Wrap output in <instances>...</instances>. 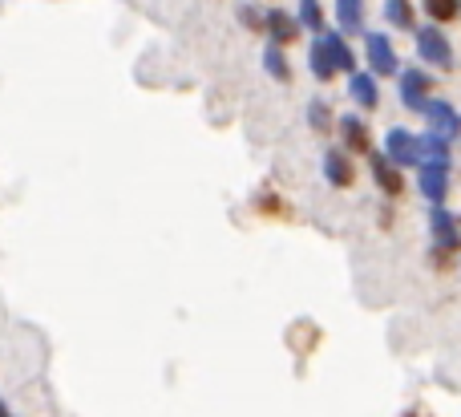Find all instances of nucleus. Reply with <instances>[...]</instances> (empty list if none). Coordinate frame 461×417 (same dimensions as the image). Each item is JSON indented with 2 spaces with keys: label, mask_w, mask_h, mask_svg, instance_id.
I'll return each mask as SVG.
<instances>
[{
  "label": "nucleus",
  "mask_w": 461,
  "mask_h": 417,
  "mask_svg": "<svg viewBox=\"0 0 461 417\" xmlns=\"http://www.w3.org/2000/svg\"><path fill=\"white\" fill-rule=\"evenodd\" d=\"M429 231H433V243H441L446 251H454L461 243V231H457L454 215H449L441 203H433V211H429Z\"/></svg>",
  "instance_id": "39448f33"
},
{
  "label": "nucleus",
  "mask_w": 461,
  "mask_h": 417,
  "mask_svg": "<svg viewBox=\"0 0 461 417\" xmlns=\"http://www.w3.org/2000/svg\"><path fill=\"white\" fill-rule=\"evenodd\" d=\"M0 413H5V405H0Z\"/></svg>",
  "instance_id": "412c9836"
},
{
  "label": "nucleus",
  "mask_w": 461,
  "mask_h": 417,
  "mask_svg": "<svg viewBox=\"0 0 461 417\" xmlns=\"http://www.w3.org/2000/svg\"><path fill=\"white\" fill-rule=\"evenodd\" d=\"M340 130H344V138H348V146H352V150H373V146H368L365 126H360L357 118H344V122H340Z\"/></svg>",
  "instance_id": "dca6fc26"
},
{
  "label": "nucleus",
  "mask_w": 461,
  "mask_h": 417,
  "mask_svg": "<svg viewBox=\"0 0 461 417\" xmlns=\"http://www.w3.org/2000/svg\"><path fill=\"white\" fill-rule=\"evenodd\" d=\"M0 417H8V413H0Z\"/></svg>",
  "instance_id": "4be33fe9"
},
{
  "label": "nucleus",
  "mask_w": 461,
  "mask_h": 417,
  "mask_svg": "<svg viewBox=\"0 0 461 417\" xmlns=\"http://www.w3.org/2000/svg\"><path fill=\"white\" fill-rule=\"evenodd\" d=\"M425 8H429L433 21H454L457 16V0H425Z\"/></svg>",
  "instance_id": "f3484780"
},
{
  "label": "nucleus",
  "mask_w": 461,
  "mask_h": 417,
  "mask_svg": "<svg viewBox=\"0 0 461 417\" xmlns=\"http://www.w3.org/2000/svg\"><path fill=\"white\" fill-rule=\"evenodd\" d=\"M360 13H365V0H336L340 32H360Z\"/></svg>",
  "instance_id": "9b49d317"
},
{
  "label": "nucleus",
  "mask_w": 461,
  "mask_h": 417,
  "mask_svg": "<svg viewBox=\"0 0 461 417\" xmlns=\"http://www.w3.org/2000/svg\"><path fill=\"white\" fill-rule=\"evenodd\" d=\"M263 69H267L276 81H287V77H292V69H287V61H284V49H279V45H271L267 53H263Z\"/></svg>",
  "instance_id": "4468645a"
},
{
  "label": "nucleus",
  "mask_w": 461,
  "mask_h": 417,
  "mask_svg": "<svg viewBox=\"0 0 461 417\" xmlns=\"http://www.w3.org/2000/svg\"><path fill=\"white\" fill-rule=\"evenodd\" d=\"M384 16H389L397 29H409V24H413V8H409V0H384Z\"/></svg>",
  "instance_id": "2eb2a0df"
},
{
  "label": "nucleus",
  "mask_w": 461,
  "mask_h": 417,
  "mask_svg": "<svg viewBox=\"0 0 461 417\" xmlns=\"http://www.w3.org/2000/svg\"><path fill=\"white\" fill-rule=\"evenodd\" d=\"M449 191V167H425L421 170V195L429 203H441Z\"/></svg>",
  "instance_id": "6e6552de"
},
{
  "label": "nucleus",
  "mask_w": 461,
  "mask_h": 417,
  "mask_svg": "<svg viewBox=\"0 0 461 417\" xmlns=\"http://www.w3.org/2000/svg\"><path fill=\"white\" fill-rule=\"evenodd\" d=\"M368 65H373L376 77L397 73V53H393V45H389V37H384V32H373V37H368Z\"/></svg>",
  "instance_id": "423d86ee"
},
{
  "label": "nucleus",
  "mask_w": 461,
  "mask_h": 417,
  "mask_svg": "<svg viewBox=\"0 0 461 417\" xmlns=\"http://www.w3.org/2000/svg\"><path fill=\"white\" fill-rule=\"evenodd\" d=\"M348 94L357 97V105H365V110H373L376 97H381V89H376L373 73H352L348 77Z\"/></svg>",
  "instance_id": "1a4fd4ad"
},
{
  "label": "nucleus",
  "mask_w": 461,
  "mask_h": 417,
  "mask_svg": "<svg viewBox=\"0 0 461 417\" xmlns=\"http://www.w3.org/2000/svg\"><path fill=\"white\" fill-rule=\"evenodd\" d=\"M373 175H376V183H381L389 195H401V186H405V183H401V175H397V167H393L389 159H373Z\"/></svg>",
  "instance_id": "ddd939ff"
},
{
  "label": "nucleus",
  "mask_w": 461,
  "mask_h": 417,
  "mask_svg": "<svg viewBox=\"0 0 461 417\" xmlns=\"http://www.w3.org/2000/svg\"><path fill=\"white\" fill-rule=\"evenodd\" d=\"M425 122H429V134L441 138V142H454L461 134V113L449 102H425Z\"/></svg>",
  "instance_id": "7ed1b4c3"
},
{
  "label": "nucleus",
  "mask_w": 461,
  "mask_h": 417,
  "mask_svg": "<svg viewBox=\"0 0 461 417\" xmlns=\"http://www.w3.org/2000/svg\"><path fill=\"white\" fill-rule=\"evenodd\" d=\"M425 89H429V77H425L421 69H405V73H401V102H405L409 110H421V105H425Z\"/></svg>",
  "instance_id": "0eeeda50"
},
{
  "label": "nucleus",
  "mask_w": 461,
  "mask_h": 417,
  "mask_svg": "<svg viewBox=\"0 0 461 417\" xmlns=\"http://www.w3.org/2000/svg\"><path fill=\"white\" fill-rule=\"evenodd\" d=\"M300 21L308 24V29H320V24H324V16H320V0H300Z\"/></svg>",
  "instance_id": "a211bd4d"
},
{
  "label": "nucleus",
  "mask_w": 461,
  "mask_h": 417,
  "mask_svg": "<svg viewBox=\"0 0 461 417\" xmlns=\"http://www.w3.org/2000/svg\"><path fill=\"white\" fill-rule=\"evenodd\" d=\"M324 175H328V183L332 186H348L352 183V162L340 159V150H332L324 159Z\"/></svg>",
  "instance_id": "9d476101"
},
{
  "label": "nucleus",
  "mask_w": 461,
  "mask_h": 417,
  "mask_svg": "<svg viewBox=\"0 0 461 417\" xmlns=\"http://www.w3.org/2000/svg\"><path fill=\"white\" fill-rule=\"evenodd\" d=\"M417 53H421L429 65H438V69H449V65H454V49H449L446 32H438V24L417 32Z\"/></svg>",
  "instance_id": "20e7f679"
},
{
  "label": "nucleus",
  "mask_w": 461,
  "mask_h": 417,
  "mask_svg": "<svg viewBox=\"0 0 461 417\" xmlns=\"http://www.w3.org/2000/svg\"><path fill=\"white\" fill-rule=\"evenodd\" d=\"M263 24H267V32L276 37V45H287V41H295V24H292V16L279 13V8H276V13H267V21H263Z\"/></svg>",
  "instance_id": "f8f14e48"
},
{
  "label": "nucleus",
  "mask_w": 461,
  "mask_h": 417,
  "mask_svg": "<svg viewBox=\"0 0 461 417\" xmlns=\"http://www.w3.org/2000/svg\"><path fill=\"white\" fill-rule=\"evenodd\" d=\"M308 113H312V126H316V130H328V110H324V105L312 102V105H308Z\"/></svg>",
  "instance_id": "6ab92c4d"
},
{
  "label": "nucleus",
  "mask_w": 461,
  "mask_h": 417,
  "mask_svg": "<svg viewBox=\"0 0 461 417\" xmlns=\"http://www.w3.org/2000/svg\"><path fill=\"white\" fill-rule=\"evenodd\" d=\"M308 57H312V73H316L320 81H328L332 73H352V49H348V41L340 37V32H320L316 41H312V49H308Z\"/></svg>",
  "instance_id": "f257e3e1"
},
{
  "label": "nucleus",
  "mask_w": 461,
  "mask_h": 417,
  "mask_svg": "<svg viewBox=\"0 0 461 417\" xmlns=\"http://www.w3.org/2000/svg\"><path fill=\"white\" fill-rule=\"evenodd\" d=\"M384 159H389L393 167H417V162H421V138L393 126L389 138H384Z\"/></svg>",
  "instance_id": "f03ea898"
},
{
  "label": "nucleus",
  "mask_w": 461,
  "mask_h": 417,
  "mask_svg": "<svg viewBox=\"0 0 461 417\" xmlns=\"http://www.w3.org/2000/svg\"><path fill=\"white\" fill-rule=\"evenodd\" d=\"M239 16H243V21H247V29H259V16H255V8H239Z\"/></svg>",
  "instance_id": "aec40b11"
}]
</instances>
